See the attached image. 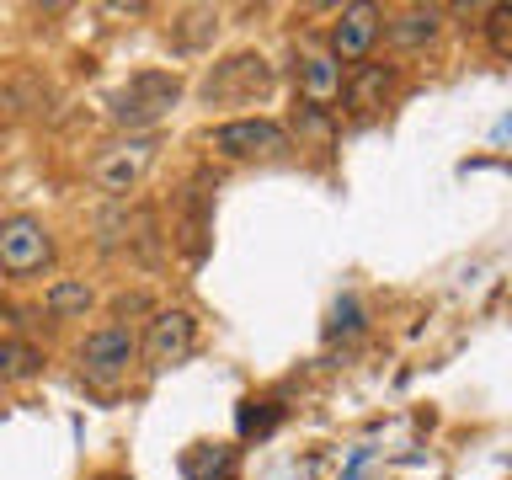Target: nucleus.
Wrapping results in <instances>:
<instances>
[{
    "label": "nucleus",
    "mask_w": 512,
    "mask_h": 480,
    "mask_svg": "<svg viewBox=\"0 0 512 480\" xmlns=\"http://www.w3.org/2000/svg\"><path fill=\"white\" fill-rule=\"evenodd\" d=\"M374 38H379V11L374 6H347L342 22H336V32H331V59L336 64L363 59L368 48H374Z\"/></svg>",
    "instance_id": "obj_7"
},
{
    "label": "nucleus",
    "mask_w": 512,
    "mask_h": 480,
    "mask_svg": "<svg viewBox=\"0 0 512 480\" xmlns=\"http://www.w3.org/2000/svg\"><path fill=\"white\" fill-rule=\"evenodd\" d=\"M48 256H54V240H48L43 219L32 214H11L0 219V267L16 272V278H27V272H38Z\"/></svg>",
    "instance_id": "obj_4"
},
{
    "label": "nucleus",
    "mask_w": 512,
    "mask_h": 480,
    "mask_svg": "<svg viewBox=\"0 0 512 480\" xmlns=\"http://www.w3.org/2000/svg\"><path fill=\"white\" fill-rule=\"evenodd\" d=\"M176 96H182V80H176L171 70H139L118 96H112V123H123V128H155L176 107Z\"/></svg>",
    "instance_id": "obj_1"
},
{
    "label": "nucleus",
    "mask_w": 512,
    "mask_h": 480,
    "mask_svg": "<svg viewBox=\"0 0 512 480\" xmlns=\"http://www.w3.org/2000/svg\"><path fill=\"white\" fill-rule=\"evenodd\" d=\"M134 331L128 326H102L86 336V347H80V374H86L91 384H118L128 368H134Z\"/></svg>",
    "instance_id": "obj_3"
},
{
    "label": "nucleus",
    "mask_w": 512,
    "mask_h": 480,
    "mask_svg": "<svg viewBox=\"0 0 512 480\" xmlns=\"http://www.w3.org/2000/svg\"><path fill=\"white\" fill-rule=\"evenodd\" d=\"M208 144H214L224 160H256V155H278L288 144V134L272 118H235V123H219Z\"/></svg>",
    "instance_id": "obj_5"
},
{
    "label": "nucleus",
    "mask_w": 512,
    "mask_h": 480,
    "mask_svg": "<svg viewBox=\"0 0 512 480\" xmlns=\"http://www.w3.org/2000/svg\"><path fill=\"white\" fill-rule=\"evenodd\" d=\"M267 80H272V70H267V59L262 54H235L230 64H219V75H208V102L214 96H251V91H267Z\"/></svg>",
    "instance_id": "obj_8"
},
{
    "label": "nucleus",
    "mask_w": 512,
    "mask_h": 480,
    "mask_svg": "<svg viewBox=\"0 0 512 480\" xmlns=\"http://www.w3.org/2000/svg\"><path fill=\"white\" fill-rule=\"evenodd\" d=\"M363 331V304L352 299V294H342L331 304V320H326V336H358Z\"/></svg>",
    "instance_id": "obj_14"
},
{
    "label": "nucleus",
    "mask_w": 512,
    "mask_h": 480,
    "mask_svg": "<svg viewBox=\"0 0 512 480\" xmlns=\"http://www.w3.org/2000/svg\"><path fill=\"white\" fill-rule=\"evenodd\" d=\"M384 86H390V70H384V64H363V70L347 80V107L352 112H374Z\"/></svg>",
    "instance_id": "obj_12"
},
{
    "label": "nucleus",
    "mask_w": 512,
    "mask_h": 480,
    "mask_svg": "<svg viewBox=\"0 0 512 480\" xmlns=\"http://www.w3.org/2000/svg\"><path fill=\"white\" fill-rule=\"evenodd\" d=\"M496 32H502V43H507V32H512V6H496Z\"/></svg>",
    "instance_id": "obj_15"
},
{
    "label": "nucleus",
    "mask_w": 512,
    "mask_h": 480,
    "mask_svg": "<svg viewBox=\"0 0 512 480\" xmlns=\"http://www.w3.org/2000/svg\"><path fill=\"white\" fill-rule=\"evenodd\" d=\"M192 336H198V326H192L187 310H160L150 320V331H144V358H150V368L182 363L192 352Z\"/></svg>",
    "instance_id": "obj_6"
},
{
    "label": "nucleus",
    "mask_w": 512,
    "mask_h": 480,
    "mask_svg": "<svg viewBox=\"0 0 512 480\" xmlns=\"http://www.w3.org/2000/svg\"><path fill=\"white\" fill-rule=\"evenodd\" d=\"M43 368V352L32 342H0V379H32Z\"/></svg>",
    "instance_id": "obj_13"
},
{
    "label": "nucleus",
    "mask_w": 512,
    "mask_h": 480,
    "mask_svg": "<svg viewBox=\"0 0 512 480\" xmlns=\"http://www.w3.org/2000/svg\"><path fill=\"white\" fill-rule=\"evenodd\" d=\"M438 22H443V11H432V6H411V11H395V16H384V38H390L395 48H422L438 38Z\"/></svg>",
    "instance_id": "obj_9"
},
{
    "label": "nucleus",
    "mask_w": 512,
    "mask_h": 480,
    "mask_svg": "<svg viewBox=\"0 0 512 480\" xmlns=\"http://www.w3.org/2000/svg\"><path fill=\"white\" fill-rule=\"evenodd\" d=\"M43 310L54 315V320H75V315H86V310H91V288L80 283V278H59V283L43 294Z\"/></svg>",
    "instance_id": "obj_11"
},
{
    "label": "nucleus",
    "mask_w": 512,
    "mask_h": 480,
    "mask_svg": "<svg viewBox=\"0 0 512 480\" xmlns=\"http://www.w3.org/2000/svg\"><path fill=\"white\" fill-rule=\"evenodd\" d=\"M150 166H155V139L134 134L123 144H107V150L91 160V182L102 192H112V198H128V192L144 182V171H150Z\"/></svg>",
    "instance_id": "obj_2"
},
{
    "label": "nucleus",
    "mask_w": 512,
    "mask_h": 480,
    "mask_svg": "<svg viewBox=\"0 0 512 480\" xmlns=\"http://www.w3.org/2000/svg\"><path fill=\"white\" fill-rule=\"evenodd\" d=\"M299 86H304V96H310L315 107H326L336 91H342V64L331 59V48H315V54H304V64H299Z\"/></svg>",
    "instance_id": "obj_10"
}]
</instances>
